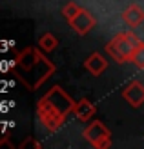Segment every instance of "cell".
<instances>
[{
  "label": "cell",
  "mask_w": 144,
  "mask_h": 149,
  "mask_svg": "<svg viewBox=\"0 0 144 149\" xmlns=\"http://www.w3.org/2000/svg\"><path fill=\"white\" fill-rule=\"evenodd\" d=\"M124 36H126V38H128V40H130V42L133 44L135 47H137V46H140V44H142V40H140V38H139V36L135 35L133 31H124Z\"/></svg>",
  "instance_id": "13"
},
{
  "label": "cell",
  "mask_w": 144,
  "mask_h": 149,
  "mask_svg": "<svg viewBox=\"0 0 144 149\" xmlns=\"http://www.w3.org/2000/svg\"><path fill=\"white\" fill-rule=\"evenodd\" d=\"M75 116L82 122H89L93 118V115L97 113V107L93 106V102H89L88 98H80L77 104H75V109H73Z\"/></svg>",
  "instance_id": "9"
},
{
  "label": "cell",
  "mask_w": 144,
  "mask_h": 149,
  "mask_svg": "<svg viewBox=\"0 0 144 149\" xmlns=\"http://www.w3.org/2000/svg\"><path fill=\"white\" fill-rule=\"evenodd\" d=\"M122 20H124V24L130 27V29H135V27H139L142 26V22H144V9L139 6V4H130L126 7V9L122 11Z\"/></svg>",
  "instance_id": "7"
},
{
  "label": "cell",
  "mask_w": 144,
  "mask_h": 149,
  "mask_svg": "<svg viewBox=\"0 0 144 149\" xmlns=\"http://www.w3.org/2000/svg\"><path fill=\"white\" fill-rule=\"evenodd\" d=\"M39 49H42L44 53H53L57 47H58V40H57V36L53 35V33H42L39 36Z\"/></svg>",
  "instance_id": "10"
},
{
  "label": "cell",
  "mask_w": 144,
  "mask_h": 149,
  "mask_svg": "<svg viewBox=\"0 0 144 149\" xmlns=\"http://www.w3.org/2000/svg\"><path fill=\"white\" fill-rule=\"evenodd\" d=\"M133 51H135V46L124 36V33H119L115 38L110 40L108 46H106V53H108L115 62H119V64L130 62Z\"/></svg>",
  "instance_id": "4"
},
{
  "label": "cell",
  "mask_w": 144,
  "mask_h": 149,
  "mask_svg": "<svg viewBox=\"0 0 144 149\" xmlns=\"http://www.w3.org/2000/svg\"><path fill=\"white\" fill-rule=\"evenodd\" d=\"M53 73H55V64L46 58V53L42 49L26 47L15 62L17 78L31 91L39 89Z\"/></svg>",
  "instance_id": "1"
},
{
  "label": "cell",
  "mask_w": 144,
  "mask_h": 149,
  "mask_svg": "<svg viewBox=\"0 0 144 149\" xmlns=\"http://www.w3.org/2000/svg\"><path fill=\"white\" fill-rule=\"evenodd\" d=\"M73 109L75 100L60 86H53L37 104V116L48 131L55 133L64 125L66 116Z\"/></svg>",
  "instance_id": "2"
},
{
  "label": "cell",
  "mask_w": 144,
  "mask_h": 149,
  "mask_svg": "<svg viewBox=\"0 0 144 149\" xmlns=\"http://www.w3.org/2000/svg\"><path fill=\"white\" fill-rule=\"evenodd\" d=\"M82 9V7L79 6V4H75V2H70V4H66L64 7H62V15H64V18L66 20H71L75 15H77L79 11Z\"/></svg>",
  "instance_id": "12"
},
{
  "label": "cell",
  "mask_w": 144,
  "mask_h": 149,
  "mask_svg": "<svg viewBox=\"0 0 144 149\" xmlns=\"http://www.w3.org/2000/svg\"><path fill=\"white\" fill-rule=\"evenodd\" d=\"M86 142H89V146H93L97 149H106L111 146V131L106 127L100 120H93L82 133Z\"/></svg>",
  "instance_id": "3"
},
{
  "label": "cell",
  "mask_w": 144,
  "mask_h": 149,
  "mask_svg": "<svg viewBox=\"0 0 144 149\" xmlns=\"http://www.w3.org/2000/svg\"><path fill=\"white\" fill-rule=\"evenodd\" d=\"M26 146H33V147H40V144L39 142H33V140H26L24 144H22L20 147H26Z\"/></svg>",
  "instance_id": "14"
},
{
  "label": "cell",
  "mask_w": 144,
  "mask_h": 149,
  "mask_svg": "<svg viewBox=\"0 0 144 149\" xmlns=\"http://www.w3.org/2000/svg\"><path fill=\"white\" fill-rule=\"evenodd\" d=\"M122 96L133 109H139L144 104V84L139 80H131L130 84L122 89Z\"/></svg>",
  "instance_id": "6"
},
{
  "label": "cell",
  "mask_w": 144,
  "mask_h": 149,
  "mask_svg": "<svg viewBox=\"0 0 144 149\" xmlns=\"http://www.w3.org/2000/svg\"><path fill=\"white\" fill-rule=\"evenodd\" d=\"M84 68L93 74V77H100V74L108 69V60L100 53H91L84 60Z\"/></svg>",
  "instance_id": "8"
},
{
  "label": "cell",
  "mask_w": 144,
  "mask_h": 149,
  "mask_svg": "<svg viewBox=\"0 0 144 149\" xmlns=\"http://www.w3.org/2000/svg\"><path fill=\"white\" fill-rule=\"evenodd\" d=\"M130 62H131L133 65H137L139 69H144V42L140 44V46L135 47V51H133Z\"/></svg>",
  "instance_id": "11"
},
{
  "label": "cell",
  "mask_w": 144,
  "mask_h": 149,
  "mask_svg": "<svg viewBox=\"0 0 144 149\" xmlns=\"http://www.w3.org/2000/svg\"><path fill=\"white\" fill-rule=\"evenodd\" d=\"M67 24H70V27H71L77 35L84 36V35H88V33L97 26V20H95V17H93L91 13L86 11L84 7H82V9L75 15L71 20H67Z\"/></svg>",
  "instance_id": "5"
}]
</instances>
